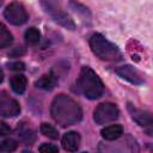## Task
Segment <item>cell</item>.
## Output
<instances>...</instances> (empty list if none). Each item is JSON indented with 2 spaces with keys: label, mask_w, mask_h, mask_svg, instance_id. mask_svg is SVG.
Returning <instances> with one entry per match:
<instances>
[{
  "label": "cell",
  "mask_w": 153,
  "mask_h": 153,
  "mask_svg": "<svg viewBox=\"0 0 153 153\" xmlns=\"http://www.w3.org/2000/svg\"><path fill=\"white\" fill-rule=\"evenodd\" d=\"M4 17L12 25H22L27 20L26 10L18 1H13L6 7L4 12Z\"/></svg>",
  "instance_id": "obj_6"
},
{
  "label": "cell",
  "mask_w": 153,
  "mask_h": 153,
  "mask_svg": "<svg viewBox=\"0 0 153 153\" xmlns=\"http://www.w3.org/2000/svg\"><path fill=\"white\" fill-rule=\"evenodd\" d=\"M2 80H4V73H2V69L0 68V84L2 82Z\"/></svg>",
  "instance_id": "obj_23"
},
{
  "label": "cell",
  "mask_w": 153,
  "mask_h": 153,
  "mask_svg": "<svg viewBox=\"0 0 153 153\" xmlns=\"http://www.w3.org/2000/svg\"><path fill=\"white\" fill-rule=\"evenodd\" d=\"M1 4H2V0H0V6H1Z\"/></svg>",
  "instance_id": "obj_24"
},
{
  "label": "cell",
  "mask_w": 153,
  "mask_h": 153,
  "mask_svg": "<svg viewBox=\"0 0 153 153\" xmlns=\"http://www.w3.org/2000/svg\"><path fill=\"white\" fill-rule=\"evenodd\" d=\"M12 41H13L12 33L7 30V27L2 23H0V48L2 49L8 47L12 43Z\"/></svg>",
  "instance_id": "obj_14"
},
{
  "label": "cell",
  "mask_w": 153,
  "mask_h": 153,
  "mask_svg": "<svg viewBox=\"0 0 153 153\" xmlns=\"http://www.w3.org/2000/svg\"><path fill=\"white\" fill-rule=\"evenodd\" d=\"M56 82H57V79H56L55 76H53V75H44V76H42L41 79H38V80L35 82V85H36L37 88L45 90V91H50V90H53V88L55 87Z\"/></svg>",
  "instance_id": "obj_13"
},
{
  "label": "cell",
  "mask_w": 153,
  "mask_h": 153,
  "mask_svg": "<svg viewBox=\"0 0 153 153\" xmlns=\"http://www.w3.org/2000/svg\"><path fill=\"white\" fill-rule=\"evenodd\" d=\"M90 47L93 54L103 61L121 60L120 49L100 33H93L90 37Z\"/></svg>",
  "instance_id": "obj_3"
},
{
  "label": "cell",
  "mask_w": 153,
  "mask_h": 153,
  "mask_svg": "<svg viewBox=\"0 0 153 153\" xmlns=\"http://www.w3.org/2000/svg\"><path fill=\"white\" fill-rule=\"evenodd\" d=\"M62 147L68 152H75L80 145V135L76 131H68L62 137Z\"/></svg>",
  "instance_id": "obj_10"
},
{
  "label": "cell",
  "mask_w": 153,
  "mask_h": 153,
  "mask_svg": "<svg viewBox=\"0 0 153 153\" xmlns=\"http://www.w3.org/2000/svg\"><path fill=\"white\" fill-rule=\"evenodd\" d=\"M38 151L42 153H55L59 151V148H57V146L51 145V143H43L39 146Z\"/></svg>",
  "instance_id": "obj_20"
},
{
  "label": "cell",
  "mask_w": 153,
  "mask_h": 153,
  "mask_svg": "<svg viewBox=\"0 0 153 153\" xmlns=\"http://www.w3.org/2000/svg\"><path fill=\"white\" fill-rule=\"evenodd\" d=\"M10 133H11V128L5 122L0 121V136H5V135H7Z\"/></svg>",
  "instance_id": "obj_22"
},
{
  "label": "cell",
  "mask_w": 153,
  "mask_h": 153,
  "mask_svg": "<svg viewBox=\"0 0 153 153\" xmlns=\"http://www.w3.org/2000/svg\"><path fill=\"white\" fill-rule=\"evenodd\" d=\"M69 5L74 8V11L79 12V13H82V14H85V16H90V11H88L85 6H82L81 4H79V2H76V1H74V0H72V1L69 2Z\"/></svg>",
  "instance_id": "obj_19"
},
{
  "label": "cell",
  "mask_w": 153,
  "mask_h": 153,
  "mask_svg": "<svg viewBox=\"0 0 153 153\" xmlns=\"http://www.w3.org/2000/svg\"><path fill=\"white\" fill-rule=\"evenodd\" d=\"M41 133L44 136H48L49 139H53V140L59 137V131L53 126H50L48 123H42L41 124Z\"/></svg>",
  "instance_id": "obj_17"
},
{
  "label": "cell",
  "mask_w": 153,
  "mask_h": 153,
  "mask_svg": "<svg viewBox=\"0 0 153 153\" xmlns=\"http://www.w3.org/2000/svg\"><path fill=\"white\" fill-rule=\"evenodd\" d=\"M39 38H41V33L36 27H30L25 31V39L27 43L36 44V43H38Z\"/></svg>",
  "instance_id": "obj_15"
},
{
  "label": "cell",
  "mask_w": 153,
  "mask_h": 153,
  "mask_svg": "<svg viewBox=\"0 0 153 153\" xmlns=\"http://www.w3.org/2000/svg\"><path fill=\"white\" fill-rule=\"evenodd\" d=\"M116 73L121 78L126 79L127 81H129V82H131L134 85H141L145 81L143 80V76L141 75V73L136 68H134L133 66H130V65H126V66L118 67L116 69Z\"/></svg>",
  "instance_id": "obj_8"
},
{
  "label": "cell",
  "mask_w": 153,
  "mask_h": 153,
  "mask_svg": "<svg viewBox=\"0 0 153 153\" xmlns=\"http://www.w3.org/2000/svg\"><path fill=\"white\" fill-rule=\"evenodd\" d=\"M54 121L61 127H68L79 122L82 117L80 105L67 94H59L54 98L50 108Z\"/></svg>",
  "instance_id": "obj_1"
},
{
  "label": "cell",
  "mask_w": 153,
  "mask_h": 153,
  "mask_svg": "<svg viewBox=\"0 0 153 153\" xmlns=\"http://www.w3.org/2000/svg\"><path fill=\"white\" fill-rule=\"evenodd\" d=\"M79 91L88 99H97L104 92V85L100 78L90 67H82L76 81Z\"/></svg>",
  "instance_id": "obj_2"
},
{
  "label": "cell",
  "mask_w": 153,
  "mask_h": 153,
  "mask_svg": "<svg viewBox=\"0 0 153 153\" xmlns=\"http://www.w3.org/2000/svg\"><path fill=\"white\" fill-rule=\"evenodd\" d=\"M118 117V109L112 103H102L93 111V120L98 124H106Z\"/></svg>",
  "instance_id": "obj_5"
},
{
  "label": "cell",
  "mask_w": 153,
  "mask_h": 153,
  "mask_svg": "<svg viewBox=\"0 0 153 153\" xmlns=\"http://www.w3.org/2000/svg\"><path fill=\"white\" fill-rule=\"evenodd\" d=\"M128 111H129L131 118H133L139 126H141V127L151 126L152 122H153L152 115H151V112H148V111L137 109V108H135V106L131 105V104H128Z\"/></svg>",
  "instance_id": "obj_9"
},
{
  "label": "cell",
  "mask_w": 153,
  "mask_h": 153,
  "mask_svg": "<svg viewBox=\"0 0 153 153\" xmlns=\"http://www.w3.org/2000/svg\"><path fill=\"white\" fill-rule=\"evenodd\" d=\"M42 7L44 8V11L60 25H62L66 29L69 30H74L75 29V24L73 22V19L61 8V6L59 5L57 0H39Z\"/></svg>",
  "instance_id": "obj_4"
},
{
  "label": "cell",
  "mask_w": 153,
  "mask_h": 153,
  "mask_svg": "<svg viewBox=\"0 0 153 153\" xmlns=\"http://www.w3.org/2000/svg\"><path fill=\"white\" fill-rule=\"evenodd\" d=\"M18 135L20 136L22 140H24V141H26L29 143L35 140V131L31 128H29V127H23L19 130V134Z\"/></svg>",
  "instance_id": "obj_18"
},
{
  "label": "cell",
  "mask_w": 153,
  "mask_h": 153,
  "mask_svg": "<svg viewBox=\"0 0 153 153\" xmlns=\"http://www.w3.org/2000/svg\"><path fill=\"white\" fill-rule=\"evenodd\" d=\"M18 147L17 141L13 139H2L0 140V152H13Z\"/></svg>",
  "instance_id": "obj_16"
},
{
  "label": "cell",
  "mask_w": 153,
  "mask_h": 153,
  "mask_svg": "<svg viewBox=\"0 0 153 153\" xmlns=\"http://www.w3.org/2000/svg\"><path fill=\"white\" fill-rule=\"evenodd\" d=\"M100 134H102L103 139H105L108 141H112V140H116V139L122 136L123 129L120 124H111V126H108V127L103 128Z\"/></svg>",
  "instance_id": "obj_11"
},
{
  "label": "cell",
  "mask_w": 153,
  "mask_h": 153,
  "mask_svg": "<svg viewBox=\"0 0 153 153\" xmlns=\"http://www.w3.org/2000/svg\"><path fill=\"white\" fill-rule=\"evenodd\" d=\"M8 68L12 69V71H24L25 65H24L23 62L17 61V62H12V63H10V65H8Z\"/></svg>",
  "instance_id": "obj_21"
},
{
  "label": "cell",
  "mask_w": 153,
  "mask_h": 153,
  "mask_svg": "<svg viewBox=\"0 0 153 153\" xmlns=\"http://www.w3.org/2000/svg\"><path fill=\"white\" fill-rule=\"evenodd\" d=\"M20 112V105L19 103L8 97L7 94L0 96V115L4 117H14Z\"/></svg>",
  "instance_id": "obj_7"
},
{
  "label": "cell",
  "mask_w": 153,
  "mask_h": 153,
  "mask_svg": "<svg viewBox=\"0 0 153 153\" xmlns=\"http://www.w3.org/2000/svg\"><path fill=\"white\" fill-rule=\"evenodd\" d=\"M26 78L23 74H18L11 78V88L17 93V94H22L25 92L26 90Z\"/></svg>",
  "instance_id": "obj_12"
}]
</instances>
